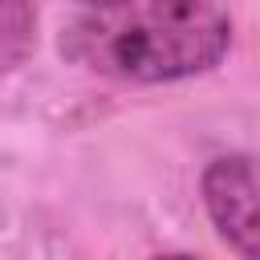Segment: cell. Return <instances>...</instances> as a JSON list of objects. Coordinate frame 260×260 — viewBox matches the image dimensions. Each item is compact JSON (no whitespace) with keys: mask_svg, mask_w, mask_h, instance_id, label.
I'll return each instance as SVG.
<instances>
[{"mask_svg":"<svg viewBox=\"0 0 260 260\" xmlns=\"http://www.w3.org/2000/svg\"><path fill=\"white\" fill-rule=\"evenodd\" d=\"M232 45V20L215 0H146L98 8L77 20L61 49L93 73L122 81H179L207 73Z\"/></svg>","mask_w":260,"mask_h":260,"instance_id":"obj_1","label":"cell"},{"mask_svg":"<svg viewBox=\"0 0 260 260\" xmlns=\"http://www.w3.org/2000/svg\"><path fill=\"white\" fill-rule=\"evenodd\" d=\"M203 207L240 260H260V154H223L203 171Z\"/></svg>","mask_w":260,"mask_h":260,"instance_id":"obj_2","label":"cell"},{"mask_svg":"<svg viewBox=\"0 0 260 260\" xmlns=\"http://www.w3.org/2000/svg\"><path fill=\"white\" fill-rule=\"evenodd\" d=\"M37 49L32 0H0V69H20Z\"/></svg>","mask_w":260,"mask_h":260,"instance_id":"obj_3","label":"cell"},{"mask_svg":"<svg viewBox=\"0 0 260 260\" xmlns=\"http://www.w3.org/2000/svg\"><path fill=\"white\" fill-rule=\"evenodd\" d=\"M81 4H89V8H118V4H126V0H81Z\"/></svg>","mask_w":260,"mask_h":260,"instance_id":"obj_4","label":"cell"},{"mask_svg":"<svg viewBox=\"0 0 260 260\" xmlns=\"http://www.w3.org/2000/svg\"><path fill=\"white\" fill-rule=\"evenodd\" d=\"M158 260H195V256H158Z\"/></svg>","mask_w":260,"mask_h":260,"instance_id":"obj_5","label":"cell"}]
</instances>
